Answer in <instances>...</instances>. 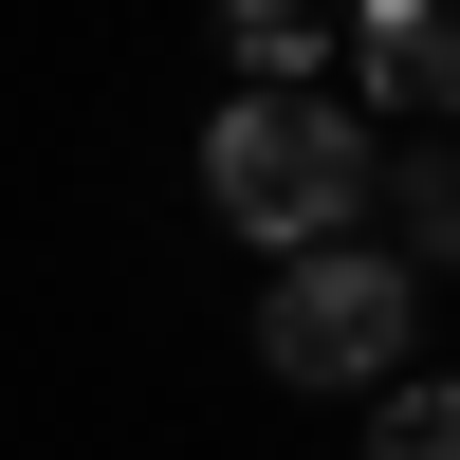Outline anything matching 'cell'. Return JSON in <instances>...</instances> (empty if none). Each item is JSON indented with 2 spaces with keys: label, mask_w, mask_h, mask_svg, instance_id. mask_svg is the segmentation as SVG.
<instances>
[{
  "label": "cell",
  "mask_w": 460,
  "mask_h": 460,
  "mask_svg": "<svg viewBox=\"0 0 460 460\" xmlns=\"http://www.w3.org/2000/svg\"><path fill=\"white\" fill-rule=\"evenodd\" d=\"M368 460H460V424H442V387H387V442Z\"/></svg>",
  "instance_id": "6"
},
{
  "label": "cell",
  "mask_w": 460,
  "mask_h": 460,
  "mask_svg": "<svg viewBox=\"0 0 460 460\" xmlns=\"http://www.w3.org/2000/svg\"><path fill=\"white\" fill-rule=\"evenodd\" d=\"M442 240H460V203H442V147H405V184H387V258H405V277H424Z\"/></svg>",
  "instance_id": "5"
},
{
  "label": "cell",
  "mask_w": 460,
  "mask_h": 460,
  "mask_svg": "<svg viewBox=\"0 0 460 460\" xmlns=\"http://www.w3.org/2000/svg\"><path fill=\"white\" fill-rule=\"evenodd\" d=\"M332 37H350V74H368V129H442V0H332Z\"/></svg>",
  "instance_id": "3"
},
{
  "label": "cell",
  "mask_w": 460,
  "mask_h": 460,
  "mask_svg": "<svg viewBox=\"0 0 460 460\" xmlns=\"http://www.w3.org/2000/svg\"><path fill=\"white\" fill-rule=\"evenodd\" d=\"M203 221L258 240V258L350 240L368 221V111L350 93H240V111H203Z\"/></svg>",
  "instance_id": "1"
},
{
  "label": "cell",
  "mask_w": 460,
  "mask_h": 460,
  "mask_svg": "<svg viewBox=\"0 0 460 460\" xmlns=\"http://www.w3.org/2000/svg\"><path fill=\"white\" fill-rule=\"evenodd\" d=\"M221 56H240V93H314L332 74V0H221Z\"/></svg>",
  "instance_id": "4"
},
{
  "label": "cell",
  "mask_w": 460,
  "mask_h": 460,
  "mask_svg": "<svg viewBox=\"0 0 460 460\" xmlns=\"http://www.w3.org/2000/svg\"><path fill=\"white\" fill-rule=\"evenodd\" d=\"M405 332H424V277H405L387 240H295L277 277H258V368L277 387H314V405H350V387H405Z\"/></svg>",
  "instance_id": "2"
}]
</instances>
